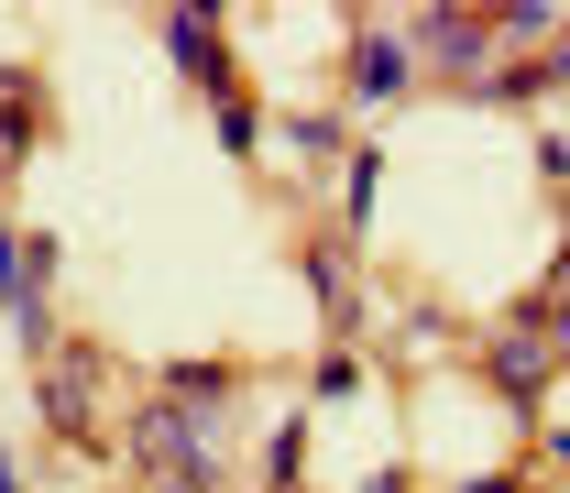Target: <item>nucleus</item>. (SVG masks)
Listing matches in <instances>:
<instances>
[{
  "instance_id": "1",
  "label": "nucleus",
  "mask_w": 570,
  "mask_h": 493,
  "mask_svg": "<svg viewBox=\"0 0 570 493\" xmlns=\"http://www.w3.org/2000/svg\"><path fill=\"white\" fill-rule=\"evenodd\" d=\"M0 493H11V472H0Z\"/></svg>"
}]
</instances>
